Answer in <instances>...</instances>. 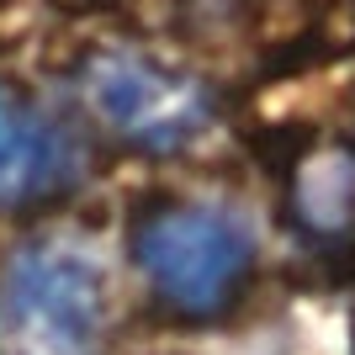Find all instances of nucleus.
Returning a JSON list of instances; mask_svg holds the SVG:
<instances>
[{
    "label": "nucleus",
    "mask_w": 355,
    "mask_h": 355,
    "mask_svg": "<svg viewBox=\"0 0 355 355\" xmlns=\"http://www.w3.org/2000/svg\"><path fill=\"white\" fill-rule=\"evenodd\" d=\"M133 260L159 292V302L180 313H212L239 292L254 266V234L244 218L207 202H175L138 223Z\"/></svg>",
    "instance_id": "f03ea898"
},
{
    "label": "nucleus",
    "mask_w": 355,
    "mask_h": 355,
    "mask_svg": "<svg viewBox=\"0 0 355 355\" xmlns=\"http://www.w3.org/2000/svg\"><path fill=\"white\" fill-rule=\"evenodd\" d=\"M80 170L69 133L32 101L0 90V207H32L64 191Z\"/></svg>",
    "instance_id": "20e7f679"
},
{
    "label": "nucleus",
    "mask_w": 355,
    "mask_h": 355,
    "mask_svg": "<svg viewBox=\"0 0 355 355\" xmlns=\"http://www.w3.org/2000/svg\"><path fill=\"white\" fill-rule=\"evenodd\" d=\"M292 228L313 250H350L355 244V148L350 144H318L292 164L286 186Z\"/></svg>",
    "instance_id": "39448f33"
},
{
    "label": "nucleus",
    "mask_w": 355,
    "mask_h": 355,
    "mask_svg": "<svg viewBox=\"0 0 355 355\" xmlns=\"http://www.w3.org/2000/svg\"><path fill=\"white\" fill-rule=\"evenodd\" d=\"M80 90L112 133L154 154L196 144L212 122V96L196 80L138 53H96L80 74Z\"/></svg>",
    "instance_id": "7ed1b4c3"
},
{
    "label": "nucleus",
    "mask_w": 355,
    "mask_h": 355,
    "mask_svg": "<svg viewBox=\"0 0 355 355\" xmlns=\"http://www.w3.org/2000/svg\"><path fill=\"white\" fill-rule=\"evenodd\" d=\"M106 334V286L90 254L27 244L0 270V355H96Z\"/></svg>",
    "instance_id": "f257e3e1"
}]
</instances>
